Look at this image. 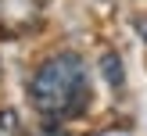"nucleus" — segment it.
Masks as SVG:
<instances>
[{"label":"nucleus","instance_id":"obj_3","mask_svg":"<svg viewBox=\"0 0 147 136\" xmlns=\"http://www.w3.org/2000/svg\"><path fill=\"white\" fill-rule=\"evenodd\" d=\"M100 72H104V79L111 82V90H122L126 75H122V61H119V54H104V57H100Z\"/></svg>","mask_w":147,"mask_h":136},{"label":"nucleus","instance_id":"obj_1","mask_svg":"<svg viewBox=\"0 0 147 136\" xmlns=\"http://www.w3.org/2000/svg\"><path fill=\"white\" fill-rule=\"evenodd\" d=\"M29 100L50 122H68L83 115L90 104V72L83 57L72 50L47 57L29 79Z\"/></svg>","mask_w":147,"mask_h":136},{"label":"nucleus","instance_id":"obj_4","mask_svg":"<svg viewBox=\"0 0 147 136\" xmlns=\"http://www.w3.org/2000/svg\"><path fill=\"white\" fill-rule=\"evenodd\" d=\"M0 136H22V118L11 107H0Z\"/></svg>","mask_w":147,"mask_h":136},{"label":"nucleus","instance_id":"obj_2","mask_svg":"<svg viewBox=\"0 0 147 136\" xmlns=\"http://www.w3.org/2000/svg\"><path fill=\"white\" fill-rule=\"evenodd\" d=\"M47 0H0V36H29L40 29Z\"/></svg>","mask_w":147,"mask_h":136},{"label":"nucleus","instance_id":"obj_5","mask_svg":"<svg viewBox=\"0 0 147 136\" xmlns=\"http://www.w3.org/2000/svg\"><path fill=\"white\" fill-rule=\"evenodd\" d=\"M136 32H140L144 43H147V18H136Z\"/></svg>","mask_w":147,"mask_h":136}]
</instances>
